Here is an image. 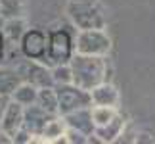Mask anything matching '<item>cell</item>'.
Returning <instances> with one entry per match:
<instances>
[{"label":"cell","instance_id":"6da1fadb","mask_svg":"<svg viewBox=\"0 0 155 144\" xmlns=\"http://www.w3.org/2000/svg\"><path fill=\"white\" fill-rule=\"evenodd\" d=\"M71 83L84 91H92L96 85L109 81V63L105 56H86V54H73L69 60Z\"/></svg>","mask_w":155,"mask_h":144},{"label":"cell","instance_id":"e0dca14e","mask_svg":"<svg viewBox=\"0 0 155 144\" xmlns=\"http://www.w3.org/2000/svg\"><path fill=\"white\" fill-rule=\"evenodd\" d=\"M21 83L19 73L10 67H0V94L2 96H10L12 92L15 91V87Z\"/></svg>","mask_w":155,"mask_h":144},{"label":"cell","instance_id":"9c48e42d","mask_svg":"<svg viewBox=\"0 0 155 144\" xmlns=\"http://www.w3.org/2000/svg\"><path fill=\"white\" fill-rule=\"evenodd\" d=\"M21 127H23V106L14 102V100H10L6 104L2 119H0V131L12 139Z\"/></svg>","mask_w":155,"mask_h":144},{"label":"cell","instance_id":"2e32d148","mask_svg":"<svg viewBox=\"0 0 155 144\" xmlns=\"http://www.w3.org/2000/svg\"><path fill=\"white\" fill-rule=\"evenodd\" d=\"M35 104H38L42 110H46L48 113H52V115H59V111H58V94H56V88L54 87L38 88L37 102H35Z\"/></svg>","mask_w":155,"mask_h":144},{"label":"cell","instance_id":"7402d4cb","mask_svg":"<svg viewBox=\"0 0 155 144\" xmlns=\"http://www.w3.org/2000/svg\"><path fill=\"white\" fill-rule=\"evenodd\" d=\"M12 142H15V144H31V142H35V136L29 133L25 127H21L14 136H12Z\"/></svg>","mask_w":155,"mask_h":144},{"label":"cell","instance_id":"9a60e30c","mask_svg":"<svg viewBox=\"0 0 155 144\" xmlns=\"http://www.w3.org/2000/svg\"><path fill=\"white\" fill-rule=\"evenodd\" d=\"M37 92H38V88L35 85L21 81L19 85L15 87V91L10 94V100H14V102H17V104H21L25 108V106H31V104L37 102Z\"/></svg>","mask_w":155,"mask_h":144},{"label":"cell","instance_id":"ffe728a7","mask_svg":"<svg viewBox=\"0 0 155 144\" xmlns=\"http://www.w3.org/2000/svg\"><path fill=\"white\" fill-rule=\"evenodd\" d=\"M52 79L54 85H65V83H71V67L69 63H58L52 65Z\"/></svg>","mask_w":155,"mask_h":144},{"label":"cell","instance_id":"3957f363","mask_svg":"<svg viewBox=\"0 0 155 144\" xmlns=\"http://www.w3.org/2000/svg\"><path fill=\"white\" fill-rule=\"evenodd\" d=\"M75 54V39L67 29H56L48 33V50H46L44 63L52 67L58 63H69Z\"/></svg>","mask_w":155,"mask_h":144},{"label":"cell","instance_id":"7a4b0ae2","mask_svg":"<svg viewBox=\"0 0 155 144\" xmlns=\"http://www.w3.org/2000/svg\"><path fill=\"white\" fill-rule=\"evenodd\" d=\"M65 12L79 31L107 27V12L100 0H69Z\"/></svg>","mask_w":155,"mask_h":144},{"label":"cell","instance_id":"4fadbf2b","mask_svg":"<svg viewBox=\"0 0 155 144\" xmlns=\"http://www.w3.org/2000/svg\"><path fill=\"white\" fill-rule=\"evenodd\" d=\"M0 31L6 39V44H19L21 37L27 31V25L23 21V17H14V19H4V25Z\"/></svg>","mask_w":155,"mask_h":144},{"label":"cell","instance_id":"5b68a950","mask_svg":"<svg viewBox=\"0 0 155 144\" xmlns=\"http://www.w3.org/2000/svg\"><path fill=\"white\" fill-rule=\"evenodd\" d=\"M58 94V111L59 115H65L69 111L81 110V108L92 106L90 100V91L73 85V83H65V85H54Z\"/></svg>","mask_w":155,"mask_h":144},{"label":"cell","instance_id":"cb8c5ba5","mask_svg":"<svg viewBox=\"0 0 155 144\" xmlns=\"http://www.w3.org/2000/svg\"><path fill=\"white\" fill-rule=\"evenodd\" d=\"M8 102H10V96H2V94H0V119H2V113H4Z\"/></svg>","mask_w":155,"mask_h":144},{"label":"cell","instance_id":"ba28073f","mask_svg":"<svg viewBox=\"0 0 155 144\" xmlns=\"http://www.w3.org/2000/svg\"><path fill=\"white\" fill-rule=\"evenodd\" d=\"M52 117H54L52 113L42 110L38 104H31V106L23 108V127L35 136V140H40L46 123H48Z\"/></svg>","mask_w":155,"mask_h":144},{"label":"cell","instance_id":"8992f818","mask_svg":"<svg viewBox=\"0 0 155 144\" xmlns=\"http://www.w3.org/2000/svg\"><path fill=\"white\" fill-rule=\"evenodd\" d=\"M15 71L19 73L21 81L31 83L37 88L42 87H54V79H52V69L46 63L38 62V60H29L25 58L23 62L15 67Z\"/></svg>","mask_w":155,"mask_h":144},{"label":"cell","instance_id":"5bb4252c","mask_svg":"<svg viewBox=\"0 0 155 144\" xmlns=\"http://www.w3.org/2000/svg\"><path fill=\"white\" fill-rule=\"evenodd\" d=\"M65 119L61 115H54L46 127L42 131V136H40V142H61L63 140V135H65Z\"/></svg>","mask_w":155,"mask_h":144},{"label":"cell","instance_id":"277c9868","mask_svg":"<svg viewBox=\"0 0 155 144\" xmlns=\"http://www.w3.org/2000/svg\"><path fill=\"white\" fill-rule=\"evenodd\" d=\"M111 50V39L105 29H84L75 37V52L86 56H107Z\"/></svg>","mask_w":155,"mask_h":144},{"label":"cell","instance_id":"d6986e66","mask_svg":"<svg viewBox=\"0 0 155 144\" xmlns=\"http://www.w3.org/2000/svg\"><path fill=\"white\" fill-rule=\"evenodd\" d=\"M117 115V108L113 106H92V121L96 127H102Z\"/></svg>","mask_w":155,"mask_h":144},{"label":"cell","instance_id":"7c38bea8","mask_svg":"<svg viewBox=\"0 0 155 144\" xmlns=\"http://www.w3.org/2000/svg\"><path fill=\"white\" fill-rule=\"evenodd\" d=\"M124 127H127V121H124L123 113L117 111V115L113 117L111 121H107L105 125H102V127L94 129V135H96V139L100 142H115V140L121 139Z\"/></svg>","mask_w":155,"mask_h":144},{"label":"cell","instance_id":"603a6c76","mask_svg":"<svg viewBox=\"0 0 155 144\" xmlns=\"http://www.w3.org/2000/svg\"><path fill=\"white\" fill-rule=\"evenodd\" d=\"M4 58H6V39H4L2 31H0V65H2Z\"/></svg>","mask_w":155,"mask_h":144},{"label":"cell","instance_id":"8fae6325","mask_svg":"<svg viewBox=\"0 0 155 144\" xmlns=\"http://www.w3.org/2000/svg\"><path fill=\"white\" fill-rule=\"evenodd\" d=\"M90 100H92V106H113V108H117L119 91L109 81H104L90 91Z\"/></svg>","mask_w":155,"mask_h":144},{"label":"cell","instance_id":"44dd1931","mask_svg":"<svg viewBox=\"0 0 155 144\" xmlns=\"http://www.w3.org/2000/svg\"><path fill=\"white\" fill-rule=\"evenodd\" d=\"M61 142H69V144H86V142H88V136L82 135L81 131H77V129L67 127V129H65V135H63V140H61Z\"/></svg>","mask_w":155,"mask_h":144},{"label":"cell","instance_id":"30bf717a","mask_svg":"<svg viewBox=\"0 0 155 144\" xmlns=\"http://www.w3.org/2000/svg\"><path fill=\"white\" fill-rule=\"evenodd\" d=\"M61 117L65 119V125H67V127L81 131V133L86 135V136H90L94 133V129H96V125L92 121V106L69 111V113H65Z\"/></svg>","mask_w":155,"mask_h":144},{"label":"cell","instance_id":"ac0fdd59","mask_svg":"<svg viewBox=\"0 0 155 144\" xmlns=\"http://www.w3.org/2000/svg\"><path fill=\"white\" fill-rule=\"evenodd\" d=\"M0 17L2 19L23 17V2L21 0H0Z\"/></svg>","mask_w":155,"mask_h":144},{"label":"cell","instance_id":"52a82bcc","mask_svg":"<svg viewBox=\"0 0 155 144\" xmlns=\"http://www.w3.org/2000/svg\"><path fill=\"white\" fill-rule=\"evenodd\" d=\"M21 54L29 60H38L44 63L46 50H48V35L42 33L40 29H27L25 35L21 37Z\"/></svg>","mask_w":155,"mask_h":144}]
</instances>
